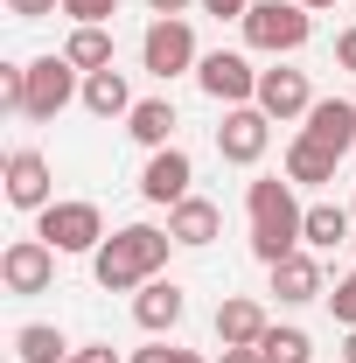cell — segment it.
I'll return each mask as SVG.
<instances>
[{
    "mask_svg": "<svg viewBox=\"0 0 356 363\" xmlns=\"http://www.w3.org/2000/svg\"><path fill=\"white\" fill-rule=\"evenodd\" d=\"M0 105H7V112L28 105V63H0Z\"/></svg>",
    "mask_w": 356,
    "mask_h": 363,
    "instance_id": "obj_25",
    "label": "cell"
},
{
    "mask_svg": "<svg viewBox=\"0 0 356 363\" xmlns=\"http://www.w3.org/2000/svg\"><path fill=\"white\" fill-rule=\"evenodd\" d=\"M350 217H356V210H350Z\"/></svg>",
    "mask_w": 356,
    "mask_h": 363,
    "instance_id": "obj_37",
    "label": "cell"
},
{
    "mask_svg": "<svg viewBox=\"0 0 356 363\" xmlns=\"http://www.w3.org/2000/svg\"><path fill=\"white\" fill-rule=\"evenodd\" d=\"M35 217H43L35 238L56 245V252H98V245H105V217H98V203H49V210H35Z\"/></svg>",
    "mask_w": 356,
    "mask_h": 363,
    "instance_id": "obj_4",
    "label": "cell"
},
{
    "mask_svg": "<svg viewBox=\"0 0 356 363\" xmlns=\"http://www.w3.org/2000/svg\"><path fill=\"white\" fill-rule=\"evenodd\" d=\"M335 63H343V70H356V28H343V35H335Z\"/></svg>",
    "mask_w": 356,
    "mask_h": 363,
    "instance_id": "obj_30",
    "label": "cell"
},
{
    "mask_svg": "<svg viewBox=\"0 0 356 363\" xmlns=\"http://www.w3.org/2000/svg\"><path fill=\"white\" fill-rule=\"evenodd\" d=\"M272 294H279L287 308H301V301H314V294H321V266H314L308 252L279 259V266H272Z\"/></svg>",
    "mask_w": 356,
    "mask_h": 363,
    "instance_id": "obj_19",
    "label": "cell"
},
{
    "mask_svg": "<svg viewBox=\"0 0 356 363\" xmlns=\"http://www.w3.org/2000/svg\"><path fill=\"white\" fill-rule=\"evenodd\" d=\"M196 84L210 91L217 105H259V70L238 56V49H210L196 63Z\"/></svg>",
    "mask_w": 356,
    "mask_h": 363,
    "instance_id": "obj_6",
    "label": "cell"
},
{
    "mask_svg": "<svg viewBox=\"0 0 356 363\" xmlns=\"http://www.w3.org/2000/svg\"><path fill=\"white\" fill-rule=\"evenodd\" d=\"M328 308H335V321H343V328H356V272H350V279H335Z\"/></svg>",
    "mask_w": 356,
    "mask_h": 363,
    "instance_id": "obj_27",
    "label": "cell"
},
{
    "mask_svg": "<svg viewBox=\"0 0 356 363\" xmlns=\"http://www.w3.org/2000/svg\"><path fill=\"white\" fill-rule=\"evenodd\" d=\"M245 210H252V259H266V266L294 259L301 224H308V210L294 203V189H287L279 175H259L252 189H245Z\"/></svg>",
    "mask_w": 356,
    "mask_h": 363,
    "instance_id": "obj_2",
    "label": "cell"
},
{
    "mask_svg": "<svg viewBox=\"0 0 356 363\" xmlns=\"http://www.w3.org/2000/svg\"><path fill=\"white\" fill-rule=\"evenodd\" d=\"M70 363H119V357H112V342H91V350H70Z\"/></svg>",
    "mask_w": 356,
    "mask_h": 363,
    "instance_id": "obj_31",
    "label": "cell"
},
{
    "mask_svg": "<svg viewBox=\"0 0 356 363\" xmlns=\"http://www.w3.org/2000/svg\"><path fill=\"white\" fill-rule=\"evenodd\" d=\"M140 63H147L161 84H168V77H182V70H196L203 56H196V35H189V21H182V14H175V21H154V28L140 35Z\"/></svg>",
    "mask_w": 356,
    "mask_h": 363,
    "instance_id": "obj_7",
    "label": "cell"
},
{
    "mask_svg": "<svg viewBox=\"0 0 356 363\" xmlns=\"http://www.w3.org/2000/svg\"><path fill=\"white\" fill-rule=\"evenodd\" d=\"M126 133H133L140 147H168V133H175V105H168V98H140L133 112H126Z\"/></svg>",
    "mask_w": 356,
    "mask_h": 363,
    "instance_id": "obj_21",
    "label": "cell"
},
{
    "mask_svg": "<svg viewBox=\"0 0 356 363\" xmlns=\"http://www.w3.org/2000/svg\"><path fill=\"white\" fill-rule=\"evenodd\" d=\"M182 308H189V301H182L175 279H147V286L133 294V321L147 328V335H168V328L182 321Z\"/></svg>",
    "mask_w": 356,
    "mask_h": 363,
    "instance_id": "obj_14",
    "label": "cell"
},
{
    "mask_svg": "<svg viewBox=\"0 0 356 363\" xmlns=\"http://www.w3.org/2000/svg\"><path fill=\"white\" fill-rule=\"evenodd\" d=\"M301 133L321 140L328 154H350V147H356V98H314V112H308Z\"/></svg>",
    "mask_w": 356,
    "mask_h": 363,
    "instance_id": "obj_13",
    "label": "cell"
},
{
    "mask_svg": "<svg viewBox=\"0 0 356 363\" xmlns=\"http://www.w3.org/2000/svg\"><path fill=\"white\" fill-rule=\"evenodd\" d=\"M189 182H196V161H189L182 147H154V161H147V175H140V196L161 203V210H175L182 196H189Z\"/></svg>",
    "mask_w": 356,
    "mask_h": 363,
    "instance_id": "obj_10",
    "label": "cell"
},
{
    "mask_svg": "<svg viewBox=\"0 0 356 363\" xmlns=\"http://www.w3.org/2000/svg\"><path fill=\"white\" fill-rule=\"evenodd\" d=\"M7 203L14 210H49L56 196H49V161L35 147H14L7 154Z\"/></svg>",
    "mask_w": 356,
    "mask_h": 363,
    "instance_id": "obj_11",
    "label": "cell"
},
{
    "mask_svg": "<svg viewBox=\"0 0 356 363\" xmlns=\"http://www.w3.org/2000/svg\"><path fill=\"white\" fill-rule=\"evenodd\" d=\"M335 161H343V154H328V147H321V140H294V147H287V182H301V189H321V182H335Z\"/></svg>",
    "mask_w": 356,
    "mask_h": 363,
    "instance_id": "obj_17",
    "label": "cell"
},
{
    "mask_svg": "<svg viewBox=\"0 0 356 363\" xmlns=\"http://www.w3.org/2000/svg\"><path fill=\"white\" fill-rule=\"evenodd\" d=\"M343 363H356V328H350V342H343Z\"/></svg>",
    "mask_w": 356,
    "mask_h": 363,
    "instance_id": "obj_35",
    "label": "cell"
},
{
    "mask_svg": "<svg viewBox=\"0 0 356 363\" xmlns=\"http://www.w3.org/2000/svg\"><path fill=\"white\" fill-rule=\"evenodd\" d=\"M217 363H266V357H259V350H223Z\"/></svg>",
    "mask_w": 356,
    "mask_h": 363,
    "instance_id": "obj_34",
    "label": "cell"
},
{
    "mask_svg": "<svg viewBox=\"0 0 356 363\" xmlns=\"http://www.w3.org/2000/svg\"><path fill=\"white\" fill-rule=\"evenodd\" d=\"M63 14H70L77 28H105V21L119 14V0H63Z\"/></svg>",
    "mask_w": 356,
    "mask_h": 363,
    "instance_id": "obj_26",
    "label": "cell"
},
{
    "mask_svg": "<svg viewBox=\"0 0 356 363\" xmlns=\"http://www.w3.org/2000/svg\"><path fill=\"white\" fill-rule=\"evenodd\" d=\"M259 357H266V363H314V342L301 335V328H266Z\"/></svg>",
    "mask_w": 356,
    "mask_h": 363,
    "instance_id": "obj_24",
    "label": "cell"
},
{
    "mask_svg": "<svg viewBox=\"0 0 356 363\" xmlns=\"http://www.w3.org/2000/svg\"><path fill=\"white\" fill-rule=\"evenodd\" d=\"M49 279H56V245L14 238V245L0 252V286H7V294H49Z\"/></svg>",
    "mask_w": 356,
    "mask_h": 363,
    "instance_id": "obj_8",
    "label": "cell"
},
{
    "mask_svg": "<svg viewBox=\"0 0 356 363\" xmlns=\"http://www.w3.org/2000/svg\"><path fill=\"white\" fill-rule=\"evenodd\" d=\"M56 7H63V0H7V14H21V21H43Z\"/></svg>",
    "mask_w": 356,
    "mask_h": 363,
    "instance_id": "obj_29",
    "label": "cell"
},
{
    "mask_svg": "<svg viewBox=\"0 0 356 363\" xmlns=\"http://www.w3.org/2000/svg\"><path fill=\"white\" fill-rule=\"evenodd\" d=\"M147 7H154L161 21H175V14H182V7H189V0H147Z\"/></svg>",
    "mask_w": 356,
    "mask_h": 363,
    "instance_id": "obj_33",
    "label": "cell"
},
{
    "mask_svg": "<svg viewBox=\"0 0 356 363\" xmlns=\"http://www.w3.org/2000/svg\"><path fill=\"white\" fill-rule=\"evenodd\" d=\"M70 98H84L77 91V63L70 56H35L28 63V105H21V119H56Z\"/></svg>",
    "mask_w": 356,
    "mask_h": 363,
    "instance_id": "obj_5",
    "label": "cell"
},
{
    "mask_svg": "<svg viewBox=\"0 0 356 363\" xmlns=\"http://www.w3.org/2000/svg\"><path fill=\"white\" fill-rule=\"evenodd\" d=\"M168 230H154V224H126V230H112L98 252H91V272H98V286L105 294H140L154 272L168 266Z\"/></svg>",
    "mask_w": 356,
    "mask_h": 363,
    "instance_id": "obj_1",
    "label": "cell"
},
{
    "mask_svg": "<svg viewBox=\"0 0 356 363\" xmlns=\"http://www.w3.org/2000/svg\"><path fill=\"white\" fill-rule=\"evenodd\" d=\"M308 35H314V14L301 0H252L245 7V43L266 49V56H294Z\"/></svg>",
    "mask_w": 356,
    "mask_h": 363,
    "instance_id": "obj_3",
    "label": "cell"
},
{
    "mask_svg": "<svg viewBox=\"0 0 356 363\" xmlns=\"http://www.w3.org/2000/svg\"><path fill=\"white\" fill-rule=\"evenodd\" d=\"M259 112L266 119H308L314 112V91L301 70H259Z\"/></svg>",
    "mask_w": 356,
    "mask_h": 363,
    "instance_id": "obj_12",
    "label": "cell"
},
{
    "mask_svg": "<svg viewBox=\"0 0 356 363\" xmlns=\"http://www.w3.org/2000/svg\"><path fill=\"white\" fill-rule=\"evenodd\" d=\"M217 230H223V210H217V203H203V196H182L175 210H168V238L189 245V252H203Z\"/></svg>",
    "mask_w": 356,
    "mask_h": 363,
    "instance_id": "obj_15",
    "label": "cell"
},
{
    "mask_svg": "<svg viewBox=\"0 0 356 363\" xmlns=\"http://www.w3.org/2000/svg\"><path fill=\"white\" fill-rule=\"evenodd\" d=\"M245 7H252V0H203V14H217V21H223V14H238V21H245Z\"/></svg>",
    "mask_w": 356,
    "mask_h": 363,
    "instance_id": "obj_32",
    "label": "cell"
},
{
    "mask_svg": "<svg viewBox=\"0 0 356 363\" xmlns=\"http://www.w3.org/2000/svg\"><path fill=\"white\" fill-rule=\"evenodd\" d=\"M301 7H308V14H314V7H335V0H301Z\"/></svg>",
    "mask_w": 356,
    "mask_h": 363,
    "instance_id": "obj_36",
    "label": "cell"
},
{
    "mask_svg": "<svg viewBox=\"0 0 356 363\" xmlns=\"http://www.w3.org/2000/svg\"><path fill=\"white\" fill-rule=\"evenodd\" d=\"M14 350H21V363H70V342H63L49 321H28V328H14Z\"/></svg>",
    "mask_w": 356,
    "mask_h": 363,
    "instance_id": "obj_22",
    "label": "cell"
},
{
    "mask_svg": "<svg viewBox=\"0 0 356 363\" xmlns=\"http://www.w3.org/2000/svg\"><path fill=\"white\" fill-rule=\"evenodd\" d=\"M133 105H140V98L126 91L119 70H91V77H84V112H98V119H126Z\"/></svg>",
    "mask_w": 356,
    "mask_h": 363,
    "instance_id": "obj_18",
    "label": "cell"
},
{
    "mask_svg": "<svg viewBox=\"0 0 356 363\" xmlns=\"http://www.w3.org/2000/svg\"><path fill=\"white\" fill-rule=\"evenodd\" d=\"M350 230H356V217L343 210V203H314V210H308V224H301V238H308L314 252H335V245H356Z\"/></svg>",
    "mask_w": 356,
    "mask_h": 363,
    "instance_id": "obj_20",
    "label": "cell"
},
{
    "mask_svg": "<svg viewBox=\"0 0 356 363\" xmlns=\"http://www.w3.org/2000/svg\"><path fill=\"white\" fill-rule=\"evenodd\" d=\"M63 56H70L84 77H91V70H112V35H105V28H70Z\"/></svg>",
    "mask_w": 356,
    "mask_h": 363,
    "instance_id": "obj_23",
    "label": "cell"
},
{
    "mask_svg": "<svg viewBox=\"0 0 356 363\" xmlns=\"http://www.w3.org/2000/svg\"><path fill=\"white\" fill-rule=\"evenodd\" d=\"M266 140H272V119L259 112V105H230L223 126H217V154L230 161V168H252V161L266 154Z\"/></svg>",
    "mask_w": 356,
    "mask_h": 363,
    "instance_id": "obj_9",
    "label": "cell"
},
{
    "mask_svg": "<svg viewBox=\"0 0 356 363\" xmlns=\"http://www.w3.org/2000/svg\"><path fill=\"white\" fill-rule=\"evenodd\" d=\"M133 363H203V357H196V350H168V342H147Z\"/></svg>",
    "mask_w": 356,
    "mask_h": 363,
    "instance_id": "obj_28",
    "label": "cell"
},
{
    "mask_svg": "<svg viewBox=\"0 0 356 363\" xmlns=\"http://www.w3.org/2000/svg\"><path fill=\"white\" fill-rule=\"evenodd\" d=\"M266 308H259V301H223L217 308V342L223 350H259V342H266Z\"/></svg>",
    "mask_w": 356,
    "mask_h": 363,
    "instance_id": "obj_16",
    "label": "cell"
}]
</instances>
